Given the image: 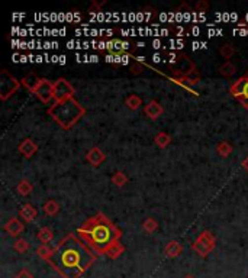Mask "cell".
I'll return each mask as SVG.
<instances>
[{
	"label": "cell",
	"instance_id": "1",
	"mask_svg": "<svg viewBox=\"0 0 248 278\" xmlns=\"http://www.w3.org/2000/svg\"><path fill=\"white\" fill-rule=\"evenodd\" d=\"M97 257L77 234H68L52 248V254L46 262L61 278H80L96 262Z\"/></svg>",
	"mask_w": 248,
	"mask_h": 278
},
{
	"label": "cell",
	"instance_id": "2",
	"mask_svg": "<svg viewBox=\"0 0 248 278\" xmlns=\"http://www.w3.org/2000/svg\"><path fill=\"white\" fill-rule=\"evenodd\" d=\"M80 236L97 255H106L109 248L121 242L122 231L105 213L94 214L87 219L79 229Z\"/></svg>",
	"mask_w": 248,
	"mask_h": 278
},
{
	"label": "cell",
	"instance_id": "3",
	"mask_svg": "<svg viewBox=\"0 0 248 278\" xmlns=\"http://www.w3.org/2000/svg\"><path fill=\"white\" fill-rule=\"evenodd\" d=\"M84 115H86V109L74 97L64 102H54L48 107V116H51L52 120L58 123V126L64 130L73 128Z\"/></svg>",
	"mask_w": 248,
	"mask_h": 278
},
{
	"label": "cell",
	"instance_id": "4",
	"mask_svg": "<svg viewBox=\"0 0 248 278\" xmlns=\"http://www.w3.org/2000/svg\"><path fill=\"white\" fill-rule=\"evenodd\" d=\"M21 86L22 83L15 76H12L7 70L3 68L0 71V100L1 102H6L10 96H13Z\"/></svg>",
	"mask_w": 248,
	"mask_h": 278
},
{
	"label": "cell",
	"instance_id": "5",
	"mask_svg": "<svg viewBox=\"0 0 248 278\" xmlns=\"http://www.w3.org/2000/svg\"><path fill=\"white\" fill-rule=\"evenodd\" d=\"M216 246V238L212 232L203 231L198 239L192 243V249L199 255L201 258H206Z\"/></svg>",
	"mask_w": 248,
	"mask_h": 278
},
{
	"label": "cell",
	"instance_id": "6",
	"mask_svg": "<svg viewBox=\"0 0 248 278\" xmlns=\"http://www.w3.org/2000/svg\"><path fill=\"white\" fill-rule=\"evenodd\" d=\"M76 88L68 81L67 79L60 77L54 81V102H64L74 97Z\"/></svg>",
	"mask_w": 248,
	"mask_h": 278
},
{
	"label": "cell",
	"instance_id": "7",
	"mask_svg": "<svg viewBox=\"0 0 248 278\" xmlns=\"http://www.w3.org/2000/svg\"><path fill=\"white\" fill-rule=\"evenodd\" d=\"M195 71H196V65H195V63H193L187 55H184V54H177V58H176V61H174V70H173L174 79H177V77H186V76H189V74H192V73H195Z\"/></svg>",
	"mask_w": 248,
	"mask_h": 278
},
{
	"label": "cell",
	"instance_id": "8",
	"mask_svg": "<svg viewBox=\"0 0 248 278\" xmlns=\"http://www.w3.org/2000/svg\"><path fill=\"white\" fill-rule=\"evenodd\" d=\"M34 94L45 105H49L54 100V83H51L46 79H41L38 87L35 88Z\"/></svg>",
	"mask_w": 248,
	"mask_h": 278
},
{
	"label": "cell",
	"instance_id": "9",
	"mask_svg": "<svg viewBox=\"0 0 248 278\" xmlns=\"http://www.w3.org/2000/svg\"><path fill=\"white\" fill-rule=\"evenodd\" d=\"M96 48H99V49H106V51H109L115 57H119L121 54H124V52H126V51L129 49V42L121 41V40H112V41L100 42Z\"/></svg>",
	"mask_w": 248,
	"mask_h": 278
},
{
	"label": "cell",
	"instance_id": "10",
	"mask_svg": "<svg viewBox=\"0 0 248 278\" xmlns=\"http://www.w3.org/2000/svg\"><path fill=\"white\" fill-rule=\"evenodd\" d=\"M144 113H145V116L150 118L151 120H157L158 118L164 113V107H163V105H161L158 100L153 99V100H150V102L144 106Z\"/></svg>",
	"mask_w": 248,
	"mask_h": 278
},
{
	"label": "cell",
	"instance_id": "11",
	"mask_svg": "<svg viewBox=\"0 0 248 278\" xmlns=\"http://www.w3.org/2000/svg\"><path fill=\"white\" fill-rule=\"evenodd\" d=\"M105 159H106V154L99 147H93L86 154V161L93 167H100L105 162Z\"/></svg>",
	"mask_w": 248,
	"mask_h": 278
},
{
	"label": "cell",
	"instance_id": "12",
	"mask_svg": "<svg viewBox=\"0 0 248 278\" xmlns=\"http://www.w3.org/2000/svg\"><path fill=\"white\" fill-rule=\"evenodd\" d=\"M4 231L7 232V235L12 238H18L25 231L22 220H19L18 217H10L6 223H4Z\"/></svg>",
	"mask_w": 248,
	"mask_h": 278
},
{
	"label": "cell",
	"instance_id": "13",
	"mask_svg": "<svg viewBox=\"0 0 248 278\" xmlns=\"http://www.w3.org/2000/svg\"><path fill=\"white\" fill-rule=\"evenodd\" d=\"M18 151L22 154L25 158H32L37 152H38V145L31 139V138H26V139H23L22 142L19 144V147H18Z\"/></svg>",
	"mask_w": 248,
	"mask_h": 278
},
{
	"label": "cell",
	"instance_id": "14",
	"mask_svg": "<svg viewBox=\"0 0 248 278\" xmlns=\"http://www.w3.org/2000/svg\"><path fill=\"white\" fill-rule=\"evenodd\" d=\"M37 216H38V210L31 203L23 204L22 207L19 209V217L22 219L23 222H26V223H32Z\"/></svg>",
	"mask_w": 248,
	"mask_h": 278
},
{
	"label": "cell",
	"instance_id": "15",
	"mask_svg": "<svg viewBox=\"0 0 248 278\" xmlns=\"http://www.w3.org/2000/svg\"><path fill=\"white\" fill-rule=\"evenodd\" d=\"M173 80H174L177 84L189 88L190 86H196V84L201 81V74H199L198 71H195V73H192V74H189V76H186V77H177V79L173 77Z\"/></svg>",
	"mask_w": 248,
	"mask_h": 278
},
{
	"label": "cell",
	"instance_id": "16",
	"mask_svg": "<svg viewBox=\"0 0 248 278\" xmlns=\"http://www.w3.org/2000/svg\"><path fill=\"white\" fill-rule=\"evenodd\" d=\"M40 81H41V79L34 73V71H31V73H28L25 77H23L22 80H21V83H22V86L26 88V90H29L32 94H34V91H35V88L38 87L40 84Z\"/></svg>",
	"mask_w": 248,
	"mask_h": 278
},
{
	"label": "cell",
	"instance_id": "17",
	"mask_svg": "<svg viewBox=\"0 0 248 278\" xmlns=\"http://www.w3.org/2000/svg\"><path fill=\"white\" fill-rule=\"evenodd\" d=\"M246 83H247V76H243V77H240L237 81H234V83L231 84V87H229V93H231V96H234L237 100H240L241 96H243V91H244Z\"/></svg>",
	"mask_w": 248,
	"mask_h": 278
},
{
	"label": "cell",
	"instance_id": "18",
	"mask_svg": "<svg viewBox=\"0 0 248 278\" xmlns=\"http://www.w3.org/2000/svg\"><path fill=\"white\" fill-rule=\"evenodd\" d=\"M164 252H165V257L167 258H177L180 257L181 252H183V246H181L177 240H170L165 245Z\"/></svg>",
	"mask_w": 248,
	"mask_h": 278
},
{
	"label": "cell",
	"instance_id": "19",
	"mask_svg": "<svg viewBox=\"0 0 248 278\" xmlns=\"http://www.w3.org/2000/svg\"><path fill=\"white\" fill-rule=\"evenodd\" d=\"M154 142H156L158 148L164 150L171 144V135L167 133V132H158L157 135L154 136Z\"/></svg>",
	"mask_w": 248,
	"mask_h": 278
},
{
	"label": "cell",
	"instance_id": "20",
	"mask_svg": "<svg viewBox=\"0 0 248 278\" xmlns=\"http://www.w3.org/2000/svg\"><path fill=\"white\" fill-rule=\"evenodd\" d=\"M218 52H219V55H221L222 58H225L226 61H229V58H232V57L235 55L237 49H235V46H234L232 43L226 42V43H224V45H221V46H219Z\"/></svg>",
	"mask_w": 248,
	"mask_h": 278
},
{
	"label": "cell",
	"instance_id": "21",
	"mask_svg": "<svg viewBox=\"0 0 248 278\" xmlns=\"http://www.w3.org/2000/svg\"><path fill=\"white\" fill-rule=\"evenodd\" d=\"M37 238H38V240H40L41 243L48 245V243H49V242H52V239H54V232H52L49 228L44 226V228H41V229L38 231V235H37Z\"/></svg>",
	"mask_w": 248,
	"mask_h": 278
},
{
	"label": "cell",
	"instance_id": "22",
	"mask_svg": "<svg viewBox=\"0 0 248 278\" xmlns=\"http://www.w3.org/2000/svg\"><path fill=\"white\" fill-rule=\"evenodd\" d=\"M60 212V204L54 200V199H49L44 203V213L48 216H55Z\"/></svg>",
	"mask_w": 248,
	"mask_h": 278
},
{
	"label": "cell",
	"instance_id": "23",
	"mask_svg": "<svg viewBox=\"0 0 248 278\" xmlns=\"http://www.w3.org/2000/svg\"><path fill=\"white\" fill-rule=\"evenodd\" d=\"M125 105L128 109H131V110H138L141 105H142V99L135 94V93H132V94H129L126 99H125Z\"/></svg>",
	"mask_w": 248,
	"mask_h": 278
},
{
	"label": "cell",
	"instance_id": "24",
	"mask_svg": "<svg viewBox=\"0 0 248 278\" xmlns=\"http://www.w3.org/2000/svg\"><path fill=\"white\" fill-rule=\"evenodd\" d=\"M16 190H18V193L21 196H29L32 193V190H34V186H32V183L29 180L23 178V180L19 181V184L16 186Z\"/></svg>",
	"mask_w": 248,
	"mask_h": 278
},
{
	"label": "cell",
	"instance_id": "25",
	"mask_svg": "<svg viewBox=\"0 0 248 278\" xmlns=\"http://www.w3.org/2000/svg\"><path fill=\"white\" fill-rule=\"evenodd\" d=\"M124 252H125V246L121 242H118V243H115L113 246L109 248V251L106 252V257L111 258V259H116V258L121 257Z\"/></svg>",
	"mask_w": 248,
	"mask_h": 278
},
{
	"label": "cell",
	"instance_id": "26",
	"mask_svg": "<svg viewBox=\"0 0 248 278\" xmlns=\"http://www.w3.org/2000/svg\"><path fill=\"white\" fill-rule=\"evenodd\" d=\"M235 73H237V67L231 61H226L219 67V74L224 77H232V76H235Z\"/></svg>",
	"mask_w": 248,
	"mask_h": 278
},
{
	"label": "cell",
	"instance_id": "27",
	"mask_svg": "<svg viewBox=\"0 0 248 278\" xmlns=\"http://www.w3.org/2000/svg\"><path fill=\"white\" fill-rule=\"evenodd\" d=\"M142 229L147 232V234H154L158 229V222L154 217H147L144 222H142Z\"/></svg>",
	"mask_w": 248,
	"mask_h": 278
},
{
	"label": "cell",
	"instance_id": "28",
	"mask_svg": "<svg viewBox=\"0 0 248 278\" xmlns=\"http://www.w3.org/2000/svg\"><path fill=\"white\" fill-rule=\"evenodd\" d=\"M111 181H112L113 186H116V187H124L128 183V177L124 171H116L112 175Z\"/></svg>",
	"mask_w": 248,
	"mask_h": 278
},
{
	"label": "cell",
	"instance_id": "29",
	"mask_svg": "<svg viewBox=\"0 0 248 278\" xmlns=\"http://www.w3.org/2000/svg\"><path fill=\"white\" fill-rule=\"evenodd\" d=\"M29 248H31L29 242H28L26 239H23V238H18V239L13 242V249H15L18 254H25V252H28Z\"/></svg>",
	"mask_w": 248,
	"mask_h": 278
},
{
	"label": "cell",
	"instance_id": "30",
	"mask_svg": "<svg viewBox=\"0 0 248 278\" xmlns=\"http://www.w3.org/2000/svg\"><path fill=\"white\" fill-rule=\"evenodd\" d=\"M216 151H218V154L222 157V158H226V157H229L231 154H232V145L228 142V141H222V142H219L218 145H216Z\"/></svg>",
	"mask_w": 248,
	"mask_h": 278
},
{
	"label": "cell",
	"instance_id": "31",
	"mask_svg": "<svg viewBox=\"0 0 248 278\" xmlns=\"http://www.w3.org/2000/svg\"><path fill=\"white\" fill-rule=\"evenodd\" d=\"M51 254H52V248H49L48 245L41 243L37 248V255L41 258V259H44V261H48V258L51 257Z\"/></svg>",
	"mask_w": 248,
	"mask_h": 278
},
{
	"label": "cell",
	"instance_id": "32",
	"mask_svg": "<svg viewBox=\"0 0 248 278\" xmlns=\"http://www.w3.org/2000/svg\"><path fill=\"white\" fill-rule=\"evenodd\" d=\"M209 7H210V4H209L207 0H199V1L196 3V6H195V10H196L198 13H205V12L209 10Z\"/></svg>",
	"mask_w": 248,
	"mask_h": 278
},
{
	"label": "cell",
	"instance_id": "33",
	"mask_svg": "<svg viewBox=\"0 0 248 278\" xmlns=\"http://www.w3.org/2000/svg\"><path fill=\"white\" fill-rule=\"evenodd\" d=\"M105 3H106V1H105V0H102V1H96V0H93V1H91V4H90V9H89V10H99V9H100V7H102V6H103V4H105Z\"/></svg>",
	"mask_w": 248,
	"mask_h": 278
},
{
	"label": "cell",
	"instance_id": "34",
	"mask_svg": "<svg viewBox=\"0 0 248 278\" xmlns=\"http://www.w3.org/2000/svg\"><path fill=\"white\" fill-rule=\"evenodd\" d=\"M15 278H35L31 273H29V270H26V268H23V270H21L19 271V274L16 276Z\"/></svg>",
	"mask_w": 248,
	"mask_h": 278
},
{
	"label": "cell",
	"instance_id": "35",
	"mask_svg": "<svg viewBox=\"0 0 248 278\" xmlns=\"http://www.w3.org/2000/svg\"><path fill=\"white\" fill-rule=\"evenodd\" d=\"M142 71H144V67L141 64L136 63V64L131 65V73H132V74H141Z\"/></svg>",
	"mask_w": 248,
	"mask_h": 278
},
{
	"label": "cell",
	"instance_id": "36",
	"mask_svg": "<svg viewBox=\"0 0 248 278\" xmlns=\"http://www.w3.org/2000/svg\"><path fill=\"white\" fill-rule=\"evenodd\" d=\"M247 76V83H246V86H244V91H243V96H241V99L238 100L240 103H243L244 100H248V73L246 74Z\"/></svg>",
	"mask_w": 248,
	"mask_h": 278
},
{
	"label": "cell",
	"instance_id": "37",
	"mask_svg": "<svg viewBox=\"0 0 248 278\" xmlns=\"http://www.w3.org/2000/svg\"><path fill=\"white\" fill-rule=\"evenodd\" d=\"M241 165H243V168L248 172V157L246 158V159H244V161H243V164H241Z\"/></svg>",
	"mask_w": 248,
	"mask_h": 278
},
{
	"label": "cell",
	"instance_id": "38",
	"mask_svg": "<svg viewBox=\"0 0 248 278\" xmlns=\"http://www.w3.org/2000/svg\"><path fill=\"white\" fill-rule=\"evenodd\" d=\"M183 278H193V277H192V276H184Z\"/></svg>",
	"mask_w": 248,
	"mask_h": 278
}]
</instances>
